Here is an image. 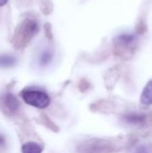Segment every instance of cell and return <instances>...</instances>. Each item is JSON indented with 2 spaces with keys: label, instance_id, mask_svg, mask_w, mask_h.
<instances>
[{
  "label": "cell",
  "instance_id": "6da1fadb",
  "mask_svg": "<svg viewBox=\"0 0 152 153\" xmlns=\"http://www.w3.org/2000/svg\"><path fill=\"white\" fill-rule=\"evenodd\" d=\"M22 97L25 103L37 108H46L50 104L49 96L41 91L26 90L22 93Z\"/></svg>",
  "mask_w": 152,
  "mask_h": 153
},
{
  "label": "cell",
  "instance_id": "7a4b0ae2",
  "mask_svg": "<svg viewBox=\"0 0 152 153\" xmlns=\"http://www.w3.org/2000/svg\"><path fill=\"white\" fill-rule=\"evenodd\" d=\"M123 120L131 126H142L146 123L147 117L145 115L141 113L131 112L123 117Z\"/></svg>",
  "mask_w": 152,
  "mask_h": 153
},
{
  "label": "cell",
  "instance_id": "3957f363",
  "mask_svg": "<svg viewBox=\"0 0 152 153\" xmlns=\"http://www.w3.org/2000/svg\"><path fill=\"white\" fill-rule=\"evenodd\" d=\"M1 103H2L3 108L6 112H10V113L15 112L18 109V107H19L17 100L12 94H6L3 98Z\"/></svg>",
  "mask_w": 152,
  "mask_h": 153
},
{
  "label": "cell",
  "instance_id": "277c9868",
  "mask_svg": "<svg viewBox=\"0 0 152 153\" xmlns=\"http://www.w3.org/2000/svg\"><path fill=\"white\" fill-rule=\"evenodd\" d=\"M141 103L143 106L152 105V80L146 84L141 94Z\"/></svg>",
  "mask_w": 152,
  "mask_h": 153
},
{
  "label": "cell",
  "instance_id": "5b68a950",
  "mask_svg": "<svg viewBox=\"0 0 152 153\" xmlns=\"http://www.w3.org/2000/svg\"><path fill=\"white\" fill-rule=\"evenodd\" d=\"M42 151H43V147L40 144L33 142H30L23 144L22 148V153H41Z\"/></svg>",
  "mask_w": 152,
  "mask_h": 153
},
{
  "label": "cell",
  "instance_id": "8992f818",
  "mask_svg": "<svg viewBox=\"0 0 152 153\" xmlns=\"http://www.w3.org/2000/svg\"><path fill=\"white\" fill-rule=\"evenodd\" d=\"M15 59L10 56H0V66L6 67L11 66L14 64Z\"/></svg>",
  "mask_w": 152,
  "mask_h": 153
},
{
  "label": "cell",
  "instance_id": "52a82bcc",
  "mask_svg": "<svg viewBox=\"0 0 152 153\" xmlns=\"http://www.w3.org/2000/svg\"><path fill=\"white\" fill-rule=\"evenodd\" d=\"M135 153H152V149L148 145H140L136 148Z\"/></svg>",
  "mask_w": 152,
  "mask_h": 153
},
{
  "label": "cell",
  "instance_id": "ba28073f",
  "mask_svg": "<svg viewBox=\"0 0 152 153\" xmlns=\"http://www.w3.org/2000/svg\"><path fill=\"white\" fill-rule=\"evenodd\" d=\"M50 59H51L50 54H49V53H46V54L43 55V57L41 58V63H42L43 65H47V64L50 61Z\"/></svg>",
  "mask_w": 152,
  "mask_h": 153
},
{
  "label": "cell",
  "instance_id": "9c48e42d",
  "mask_svg": "<svg viewBox=\"0 0 152 153\" xmlns=\"http://www.w3.org/2000/svg\"><path fill=\"white\" fill-rule=\"evenodd\" d=\"M4 144V138L2 135H0V147H3Z\"/></svg>",
  "mask_w": 152,
  "mask_h": 153
},
{
  "label": "cell",
  "instance_id": "30bf717a",
  "mask_svg": "<svg viewBox=\"0 0 152 153\" xmlns=\"http://www.w3.org/2000/svg\"><path fill=\"white\" fill-rule=\"evenodd\" d=\"M7 1H8V0H0V6L4 5V4L7 3Z\"/></svg>",
  "mask_w": 152,
  "mask_h": 153
}]
</instances>
